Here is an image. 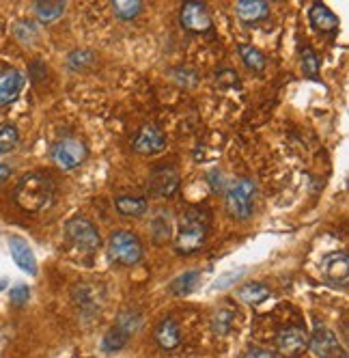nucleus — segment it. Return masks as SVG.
Returning a JSON list of instances; mask_svg holds the SVG:
<instances>
[{
	"label": "nucleus",
	"instance_id": "1",
	"mask_svg": "<svg viewBox=\"0 0 349 358\" xmlns=\"http://www.w3.org/2000/svg\"><path fill=\"white\" fill-rule=\"evenodd\" d=\"M54 194V184L50 175L45 173H29L20 179V184L15 186L13 199L24 212H41L43 208L50 206Z\"/></svg>",
	"mask_w": 349,
	"mask_h": 358
},
{
	"label": "nucleus",
	"instance_id": "2",
	"mask_svg": "<svg viewBox=\"0 0 349 358\" xmlns=\"http://www.w3.org/2000/svg\"><path fill=\"white\" fill-rule=\"evenodd\" d=\"M209 231V212L203 210H188L181 216L177 238H174V248L181 255H192L201 250Z\"/></svg>",
	"mask_w": 349,
	"mask_h": 358
},
{
	"label": "nucleus",
	"instance_id": "3",
	"mask_svg": "<svg viewBox=\"0 0 349 358\" xmlns=\"http://www.w3.org/2000/svg\"><path fill=\"white\" fill-rule=\"evenodd\" d=\"M255 194H257V186L253 179L239 177L237 182H233L227 194H224V206H227L229 216L235 220L251 218L255 212Z\"/></svg>",
	"mask_w": 349,
	"mask_h": 358
},
{
	"label": "nucleus",
	"instance_id": "4",
	"mask_svg": "<svg viewBox=\"0 0 349 358\" xmlns=\"http://www.w3.org/2000/svg\"><path fill=\"white\" fill-rule=\"evenodd\" d=\"M108 255L121 266H136L142 259V242L132 231H117L108 240Z\"/></svg>",
	"mask_w": 349,
	"mask_h": 358
},
{
	"label": "nucleus",
	"instance_id": "5",
	"mask_svg": "<svg viewBox=\"0 0 349 358\" xmlns=\"http://www.w3.org/2000/svg\"><path fill=\"white\" fill-rule=\"evenodd\" d=\"M65 236L73 246H78L84 252H97L102 248V238H99L95 224L84 216L69 218L65 224Z\"/></svg>",
	"mask_w": 349,
	"mask_h": 358
},
{
	"label": "nucleus",
	"instance_id": "6",
	"mask_svg": "<svg viewBox=\"0 0 349 358\" xmlns=\"http://www.w3.org/2000/svg\"><path fill=\"white\" fill-rule=\"evenodd\" d=\"M309 348L317 358H345V350H343L339 337L326 326H317L311 332Z\"/></svg>",
	"mask_w": 349,
	"mask_h": 358
},
{
	"label": "nucleus",
	"instance_id": "7",
	"mask_svg": "<svg viewBox=\"0 0 349 358\" xmlns=\"http://www.w3.org/2000/svg\"><path fill=\"white\" fill-rule=\"evenodd\" d=\"M87 156H89L87 145L80 143L78 138H63L52 147V160L61 169H76L87 160Z\"/></svg>",
	"mask_w": 349,
	"mask_h": 358
},
{
	"label": "nucleus",
	"instance_id": "8",
	"mask_svg": "<svg viewBox=\"0 0 349 358\" xmlns=\"http://www.w3.org/2000/svg\"><path fill=\"white\" fill-rule=\"evenodd\" d=\"M179 190V171L174 166H158L149 177V192L154 196H172Z\"/></svg>",
	"mask_w": 349,
	"mask_h": 358
},
{
	"label": "nucleus",
	"instance_id": "9",
	"mask_svg": "<svg viewBox=\"0 0 349 358\" xmlns=\"http://www.w3.org/2000/svg\"><path fill=\"white\" fill-rule=\"evenodd\" d=\"M276 348L283 356L293 358L297 354H302L309 348V335L302 326H287L279 332L276 337Z\"/></svg>",
	"mask_w": 349,
	"mask_h": 358
},
{
	"label": "nucleus",
	"instance_id": "10",
	"mask_svg": "<svg viewBox=\"0 0 349 358\" xmlns=\"http://www.w3.org/2000/svg\"><path fill=\"white\" fill-rule=\"evenodd\" d=\"M181 27L190 33H207L211 31V17L203 3L190 0L181 7Z\"/></svg>",
	"mask_w": 349,
	"mask_h": 358
},
{
	"label": "nucleus",
	"instance_id": "11",
	"mask_svg": "<svg viewBox=\"0 0 349 358\" xmlns=\"http://www.w3.org/2000/svg\"><path fill=\"white\" fill-rule=\"evenodd\" d=\"M134 151L144 153V156H151V153H160L166 147V136L162 130H158L156 125H142L138 134L134 136L132 143Z\"/></svg>",
	"mask_w": 349,
	"mask_h": 358
},
{
	"label": "nucleus",
	"instance_id": "12",
	"mask_svg": "<svg viewBox=\"0 0 349 358\" xmlns=\"http://www.w3.org/2000/svg\"><path fill=\"white\" fill-rule=\"evenodd\" d=\"M321 274L326 276L332 283H347V276H349V257L347 252H330L326 257L321 259Z\"/></svg>",
	"mask_w": 349,
	"mask_h": 358
},
{
	"label": "nucleus",
	"instance_id": "13",
	"mask_svg": "<svg viewBox=\"0 0 349 358\" xmlns=\"http://www.w3.org/2000/svg\"><path fill=\"white\" fill-rule=\"evenodd\" d=\"M9 250H11V257L13 262L29 274H35L37 272V259H35V252L33 248L29 246L27 240H22L17 236H11L9 238Z\"/></svg>",
	"mask_w": 349,
	"mask_h": 358
},
{
	"label": "nucleus",
	"instance_id": "14",
	"mask_svg": "<svg viewBox=\"0 0 349 358\" xmlns=\"http://www.w3.org/2000/svg\"><path fill=\"white\" fill-rule=\"evenodd\" d=\"M22 87H24V78L17 69L0 71V106H9L11 101H15Z\"/></svg>",
	"mask_w": 349,
	"mask_h": 358
},
{
	"label": "nucleus",
	"instance_id": "15",
	"mask_svg": "<svg viewBox=\"0 0 349 358\" xmlns=\"http://www.w3.org/2000/svg\"><path fill=\"white\" fill-rule=\"evenodd\" d=\"M156 341L166 352L177 350L181 345V330H179L177 322H174L172 317L162 320L156 328Z\"/></svg>",
	"mask_w": 349,
	"mask_h": 358
},
{
	"label": "nucleus",
	"instance_id": "16",
	"mask_svg": "<svg viewBox=\"0 0 349 358\" xmlns=\"http://www.w3.org/2000/svg\"><path fill=\"white\" fill-rule=\"evenodd\" d=\"M235 13L244 24H255L269 13V5L265 0H239L235 3Z\"/></svg>",
	"mask_w": 349,
	"mask_h": 358
},
{
	"label": "nucleus",
	"instance_id": "17",
	"mask_svg": "<svg viewBox=\"0 0 349 358\" xmlns=\"http://www.w3.org/2000/svg\"><path fill=\"white\" fill-rule=\"evenodd\" d=\"M117 212L128 218H142L149 212V201L144 196H132V194H121L114 201Z\"/></svg>",
	"mask_w": 349,
	"mask_h": 358
},
{
	"label": "nucleus",
	"instance_id": "18",
	"mask_svg": "<svg viewBox=\"0 0 349 358\" xmlns=\"http://www.w3.org/2000/svg\"><path fill=\"white\" fill-rule=\"evenodd\" d=\"M309 20L313 24V29L321 31V33H330V31H336L339 27V17L321 3H315L309 11Z\"/></svg>",
	"mask_w": 349,
	"mask_h": 358
},
{
	"label": "nucleus",
	"instance_id": "19",
	"mask_svg": "<svg viewBox=\"0 0 349 358\" xmlns=\"http://www.w3.org/2000/svg\"><path fill=\"white\" fill-rule=\"evenodd\" d=\"M35 13L41 22H54L65 13L63 0H39L35 3Z\"/></svg>",
	"mask_w": 349,
	"mask_h": 358
},
{
	"label": "nucleus",
	"instance_id": "20",
	"mask_svg": "<svg viewBox=\"0 0 349 358\" xmlns=\"http://www.w3.org/2000/svg\"><path fill=\"white\" fill-rule=\"evenodd\" d=\"M237 298L246 304H259L269 298V287L263 283H246L237 289Z\"/></svg>",
	"mask_w": 349,
	"mask_h": 358
},
{
	"label": "nucleus",
	"instance_id": "21",
	"mask_svg": "<svg viewBox=\"0 0 349 358\" xmlns=\"http://www.w3.org/2000/svg\"><path fill=\"white\" fill-rule=\"evenodd\" d=\"M198 280H201V274H198V272H184L181 276H177L168 285V292L172 296H186V294L194 292V287L198 285Z\"/></svg>",
	"mask_w": 349,
	"mask_h": 358
},
{
	"label": "nucleus",
	"instance_id": "22",
	"mask_svg": "<svg viewBox=\"0 0 349 358\" xmlns=\"http://www.w3.org/2000/svg\"><path fill=\"white\" fill-rule=\"evenodd\" d=\"M233 320H235V311L229 309V306H222V309H218L211 317V330L216 335H227L233 326Z\"/></svg>",
	"mask_w": 349,
	"mask_h": 358
},
{
	"label": "nucleus",
	"instance_id": "23",
	"mask_svg": "<svg viewBox=\"0 0 349 358\" xmlns=\"http://www.w3.org/2000/svg\"><path fill=\"white\" fill-rule=\"evenodd\" d=\"M239 57H242V61H244V65L248 69H253V71H263L265 69V57L253 45L242 43L239 45Z\"/></svg>",
	"mask_w": 349,
	"mask_h": 358
},
{
	"label": "nucleus",
	"instance_id": "24",
	"mask_svg": "<svg viewBox=\"0 0 349 358\" xmlns=\"http://www.w3.org/2000/svg\"><path fill=\"white\" fill-rule=\"evenodd\" d=\"M128 341H130V335H128V332H123L121 328L114 326L112 330L106 332V337H104V341H102V348H104V352H119V350L126 348Z\"/></svg>",
	"mask_w": 349,
	"mask_h": 358
},
{
	"label": "nucleus",
	"instance_id": "25",
	"mask_svg": "<svg viewBox=\"0 0 349 358\" xmlns=\"http://www.w3.org/2000/svg\"><path fill=\"white\" fill-rule=\"evenodd\" d=\"M170 229H172V224H170L168 210H158V216L154 220V238H156V242H166L170 238Z\"/></svg>",
	"mask_w": 349,
	"mask_h": 358
},
{
	"label": "nucleus",
	"instance_id": "26",
	"mask_svg": "<svg viewBox=\"0 0 349 358\" xmlns=\"http://www.w3.org/2000/svg\"><path fill=\"white\" fill-rule=\"evenodd\" d=\"M140 9H142L140 0H117V3H112V11L121 20H132L134 15L140 13Z\"/></svg>",
	"mask_w": 349,
	"mask_h": 358
},
{
	"label": "nucleus",
	"instance_id": "27",
	"mask_svg": "<svg viewBox=\"0 0 349 358\" xmlns=\"http://www.w3.org/2000/svg\"><path fill=\"white\" fill-rule=\"evenodd\" d=\"M302 69L306 73V78L319 80V57L315 55L313 48H304L302 50Z\"/></svg>",
	"mask_w": 349,
	"mask_h": 358
},
{
	"label": "nucleus",
	"instance_id": "28",
	"mask_svg": "<svg viewBox=\"0 0 349 358\" xmlns=\"http://www.w3.org/2000/svg\"><path fill=\"white\" fill-rule=\"evenodd\" d=\"M20 134L13 125H3L0 127V153H9L17 147Z\"/></svg>",
	"mask_w": 349,
	"mask_h": 358
},
{
	"label": "nucleus",
	"instance_id": "29",
	"mask_svg": "<svg viewBox=\"0 0 349 358\" xmlns=\"http://www.w3.org/2000/svg\"><path fill=\"white\" fill-rule=\"evenodd\" d=\"M87 63H93V55H91V52H73V55L69 57V65H71L73 69H80V67H84Z\"/></svg>",
	"mask_w": 349,
	"mask_h": 358
},
{
	"label": "nucleus",
	"instance_id": "30",
	"mask_svg": "<svg viewBox=\"0 0 349 358\" xmlns=\"http://www.w3.org/2000/svg\"><path fill=\"white\" fill-rule=\"evenodd\" d=\"M29 296H31V292H29L27 285H17V287L11 289V302H13L15 306H22L24 302L29 300Z\"/></svg>",
	"mask_w": 349,
	"mask_h": 358
},
{
	"label": "nucleus",
	"instance_id": "31",
	"mask_svg": "<svg viewBox=\"0 0 349 358\" xmlns=\"http://www.w3.org/2000/svg\"><path fill=\"white\" fill-rule=\"evenodd\" d=\"M239 276H244V270H235V272H229V274H224L218 278V283L214 285V289H224V287H229L233 280H237Z\"/></svg>",
	"mask_w": 349,
	"mask_h": 358
},
{
	"label": "nucleus",
	"instance_id": "32",
	"mask_svg": "<svg viewBox=\"0 0 349 358\" xmlns=\"http://www.w3.org/2000/svg\"><path fill=\"white\" fill-rule=\"evenodd\" d=\"M216 80H218V85H222V87H231V85H237V76H235V71H231V69H224V71H218Z\"/></svg>",
	"mask_w": 349,
	"mask_h": 358
},
{
	"label": "nucleus",
	"instance_id": "33",
	"mask_svg": "<svg viewBox=\"0 0 349 358\" xmlns=\"http://www.w3.org/2000/svg\"><path fill=\"white\" fill-rule=\"evenodd\" d=\"M239 358H276V356L267 350H261V348H248Z\"/></svg>",
	"mask_w": 349,
	"mask_h": 358
},
{
	"label": "nucleus",
	"instance_id": "34",
	"mask_svg": "<svg viewBox=\"0 0 349 358\" xmlns=\"http://www.w3.org/2000/svg\"><path fill=\"white\" fill-rule=\"evenodd\" d=\"M11 175V169L7 164H0V184L7 182V177Z\"/></svg>",
	"mask_w": 349,
	"mask_h": 358
}]
</instances>
